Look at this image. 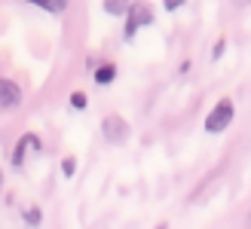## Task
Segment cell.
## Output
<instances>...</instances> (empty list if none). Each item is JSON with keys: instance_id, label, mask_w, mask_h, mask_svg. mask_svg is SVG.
<instances>
[{"instance_id": "6da1fadb", "label": "cell", "mask_w": 251, "mask_h": 229, "mask_svg": "<svg viewBox=\"0 0 251 229\" xmlns=\"http://www.w3.org/2000/svg\"><path fill=\"white\" fill-rule=\"evenodd\" d=\"M147 24H153V9H150V3H144V0H132L129 12H126V40H135V34L147 28Z\"/></svg>"}, {"instance_id": "7a4b0ae2", "label": "cell", "mask_w": 251, "mask_h": 229, "mask_svg": "<svg viewBox=\"0 0 251 229\" xmlns=\"http://www.w3.org/2000/svg\"><path fill=\"white\" fill-rule=\"evenodd\" d=\"M233 116H236V104H233L230 98H221L218 104L208 110V116H205V132L221 135V132L233 122Z\"/></svg>"}, {"instance_id": "3957f363", "label": "cell", "mask_w": 251, "mask_h": 229, "mask_svg": "<svg viewBox=\"0 0 251 229\" xmlns=\"http://www.w3.org/2000/svg\"><path fill=\"white\" fill-rule=\"evenodd\" d=\"M101 135H104L107 144H126L129 141V122L123 116H117V113H110L104 119V125H101Z\"/></svg>"}, {"instance_id": "277c9868", "label": "cell", "mask_w": 251, "mask_h": 229, "mask_svg": "<svg viewBox=\"0 0 251 229\" xmlns=\"http://www.w3.org/2000/svg\"><path fill=\"white\" fill-rule=\"evenodd\" d=\"M19 104H22V89L12 80H3V76H0V107L9 110V107H19Z\"/></svg>"}, {"instance_id": "5b68a950", "label": "cell", "mask_w": 251, "mask_h": 229, "mask_svg": "<svg viewBox=\"0 0 251 229\" xmlns=\"http://www.w3.org/2000/svg\"><path fill=\"white\" fill-rule=\"evenodd\" d=\"M28 150H40V137H37V135H22L19 137L16 150H12V165H16V168L25 165V153H28Z\"/></svg>"}, {"instance_id": "8992f818", "label": "cell", "mask_w": 251, "mask_h": 229, "mask_svg": "<svg viewBox=\"0 0 251 229\" xmlns=\"http://www.w3.org/2000/svg\"><path fill=\"white\" fill-rule=\"evenodd\" d=\"M25 3H31L37 9H43V12H52V16H58V12H65L71 0H25Z\"/></svg>"}, {"instance_id": "52a82bcc", "label": "cell", "mask_w": 251, "mask_h": 229, "mask_svg": "<svg viewBox=\"0 0 251 229\" xmlns=\"http://www.w3.org/2000/svg\"><path fill=\"white\" fill-rule=\"evenodd\" d=\"M114 80H117V65H110V61L95 70V83L98 86H107V83H114Z\"/></svg>"}, {"instance_id": "ba28073f", "label": "cell", "mask_w": 251, "mask_h": 229, "mask_svg": "<svg viewBox=\"0 0 251 229\" xmlns=\"http://www.w3.org/2000/svg\"><path fill=\"white\" fill-rule=\"evenodd\" d=\"M132 6V0H104V12L107 16H126Z\"/></svg>"}, {"instance_id": "9c48e42d", "label": "cell", "mask_w": 251, "mask_h": 229, "mask_svg": "<svg viewBox=\"0 0 251 229\" xmlns=\"http://www.w3.org/2000/svg\"><path fill=\"white\" fill-rule=\"evenodd\" d=\"M86 104H89L86 92H74V95H71V107H74V110H86Z\"/></svg>"}, {"instance_id": "30bf717a", "label": "cell", "mask_w": 251, "mask_h": 229, "mask_svg": "<svg viewBox=\"0 0 251 229\" xmlns=\"http://www.w3.org/2000/svg\"><path fill=\"white\" fill-rule=\"evenodd\" d=\"M25 223H28V226H40V208H28V211H25Z\"/></svg>"}, {"instance_id": "8fae6325", "label": "cell", "mask_w": 251, "mask_h": 229, "mask_svg": "<svg viewBox=\"0 0 251 229\" xmlns=\"http://www.w3.org/2000/svg\"><path fill=\"white\" fill-rule=\"evenodd\" d=\"M74 171H77V159L68 156L65 162H61V174H65V177H74Z\"/></svg>"}, {"instance_id": "7c38bea8", "label": "cell", "mask_w": 251, "mask_h": 229, "mask_svg": "<svg viewBox=\"0 0 251 229\" xmlns=\"http://www.w3.org/2000/svg\"><path fill=\"white\" fill-rule=\"evenodd\" d=\"M184 3H187V0H162V6H166L169 12H175V9H181Z\"/></svg>"}, {"instance_id": "4fadbf2b", "label": "cell", "mask_w": 251, "mask_h": 229, "mask_svg": "<svg viewBox=\"0 0 251 229\" xmlns=\"http://www.w3.org/2000/svg\"><path fill=\"white\" fill-rule=\"evenodd\" d=\"M224 49H227V40L221 37V40L215 43V49H211V55H215V58H221V55H224Z\"/></svg>"}, {"instance_id": "5bb4252c", "label": "cell", "mask_w": 251, "mask_h": 229, "mask_svg": "<svg viewBox=\"0 0 251 229\" xmlns=\"http://www.w3.org/2000/svg\"><path fill=\"white\" fill-rule=\"evenodd\" d=\"M0 183H3V174H0Z\"/></svg>"}]
</instances>
